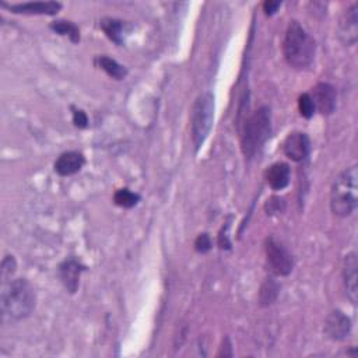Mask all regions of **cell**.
Masks as SVG:
<instances>
[{
  "mask_svg": "<svg viewBox=\"0 0 358 358\" xmlns=\"http://www.w3.org/2000/svg\"><path fill=\"white\" fill-rule=\"evenodd\" d=\"M13 13L17 15H30V16H55L62 5L59 2H29L8 6Z\"/></svg>",
  "mask_w": 358,
  "mask_h": 358,
  "instance_id": "obj_12",
  "label": "cell"
},
{
  "mask_svg": "<svg viewBox=\"0 0 358 358\" xmlns=\"http://www.w3.org/2000/svg\"><path fill=\"white\" fill-rule=\"evenodd\" d=\"M86 270L84 265H81L77 259L74 258H69L65 262L60 263L59 266V277L60 282L63 283L65 288L69 293H76L79 288V283H80V276L81 273Z\"/></svg>",
  "mask_w": 358,
  "mask_h": 358,
  "instance_id": "obj_11",
  "label": "cell"
},
{
  "mask_svg": "<svg viewBox=\"0 0 358 358\" xmlns=\"http://www.w3.org/2000/svg\"><path fill=\"white\" fill-rule=\"evenodd\" d=\"M73 122H74V125H76L77 128H80V129L87 128V125H88V117H87L86 112L81 111V109H73Z\"/></svg>",
  "mask_w": 358,
  "mask_h": 358,
  "instance_id": "obj_25",
  "label": "cell"
},
{
  "mask_svg": "<svg viewBox=\"0 0 358 358\" xmlns=\"http://www.w3.org/2000/svg\"><path fill=\"white\" fill-rule=\"evenodd\" d=\"M286 199L284 197H280V196H273L270 197L266 204H265V210L269 215H277V214H282L284 213L286 210Z\"/></svg>",
  "mask_w": 358,
  "mask_h": 358,
  "instance_id": "obj_21",
  "label": "cell"
},
{
  "mask_svg": "<svg viewBox=\"0 0 358 358\" xmlns=\"http://www.w3.org/2000/svg\"><path fill=\"white\" fill-rule=\"evenodd\" d=\"M315 105V111H319L322 115H332L337 104L336 88L329 83H318L309 94Z\"/></svg>",
  "mask_w": 358,
  "mask_h": 358,
  "instance_id": "obj_8",
  "label": "cell"
},
{
  "mask_svg": "<svg viewBox=\"0 0 358 358\" xmlns=\"http://www.w3.org/2000/svg\"><path fill=\"white\" fill-rule=\"evenodd\" d=\"M195 250L199 252V254H207L210 250H211V238L209 234L203 232L200 234L196 241H195Z\"/></svg>",
  "mask_w": 358,
  "mask_h": 358,
  "instance_id": "obj_24",
  "label": "cell"
},
{
  "mask_svg": "<svg viewBox=\"0 0 358 358\" xmlns=\"http://www.w3.org/2000/svg\"><path fill=\"white\" fill-rule=\"evenodd\" d=\"M272 132V112L268 106H261L252 112L244 122L241 146L245 158L252 160L265 146Z\"/></svg>",
  "mask_w": 358,
  "mask_h": 358,
  "instance_id": "obj_4",
  "label": "cell"
},
{
  "mask_svg": "<svg viewBox=\"0 0 358 358\" xmlns=\"http://www.w3.org/2000/svg\"><path fill=\"white\" fill-rule=\"evenodd\" d=\"M339 38L347 45H355L358 40V5L352 3L347 10L343 12L339 22Z\"/></svg>",
  "mask_w": 358,
  "mask_h": 358,
  "instance_id": "obj_7",
  "label": "cell"
},
{
  "mask_svg": "<svg viewBox=\"0 0 358 358\" xmlns=\"http://www.w3.org/2000/svg\"><path fill=\"white\" fill-rule=\"evenodd\" d=\"M37 305V294L26 279L5 282L0 293V311L6 320L17 322L29 318Z\"/></svg>",
  "mask_w": 358,
  "mask_h": 358,
  "instance_id": "obj_1",
  "label": "cell"
},
{
  "mask_svg": "<svg viewBox=\"0 0 358 358\" xmlns=\"http://www.w3.org/2000/svg\"><path fill=\"white\" fill-rule=\"evenodd\" d=\"M16 268H17L16 259L13 257H6L3 263H2V280H3V283L9 282V279H12V276L16 272Z\"/></svg>",
  "mask_w": 358,
  "mask_h": 358,
  "instance_id": "obj_23",
  "label": "cell"
},
{
  "mask_svg": "<svg viewBox=\"0 0 358 358\" xmlns=\"http://www.w3.org/2000/svg\"><path fill=\"white\" fill-rule=\"evenodd\" d=\"M214 121V95L209 91L200 94L190 113V138L195 150L199 152L210 135Z\"/></svg>",
  "mask_w": 358,
  "mask_h": 358,
  "instance_id": "obj_5",
  "label": "cell"
},
{
  "mask_svg": "<svg viewBox=\"0 0 358 358\" xmlns=\"http://www.w3.org/2000/svg\"><path fill=\"white\" fill-rule=\"evenodd\" d=\"M357 254L355 252H350L345 258H344V263H343V282H344V287H345V293L348 300L351 301V304H357V294H358V288H357Z\"/></svg>",
  "mask_w": 358,
  "mask_h": 358,
  "instance_id": "obj_13",
  "label": "cell"
},
{
  "mask_svg": "<svg viewBox=\"0 0 358 358\" xmlns=\"http://www.w3.org/2000/svg\"><path fill=\"white\" fill-rule=\"evenodd\" d=\"M101 29L105 33V35L113 41L117 45H122L125 38V23L122 20H116V19H102L101 20Z\"/></svg>",
  "mask_w": 358,
  "mask_h": 358,
  "instance_id": "obj_16",
  "label": "cell"
},
{
  "mask_svg": "<svg viewBox=\"0 0 358 358\" xmlns=\"http://www.w3.org/2000/svg\"><path fill=\"white\" fill-rule=\"evenodd\" d=\"M51 29L60 34V35H66L72 40V42H79L80 41V31L77 29L76 24H73L72 22H65V20H59L51 24Z\"/></svg>",
  "mask_w": 358,
  "mask_h": 358,
  "instance_id": "obj_20",
  "label": "cell"
},
{
  "mask_svg": "<svg viewBox=\"0 0 358 358\" xmlns=\"http://www.w3.org/2000/svg\"><path fill=\"white\" fill-rule=\"evenodd\" d=\"M283 152L286 157H288L291 161H304L311 152V140L308 135L302 132L290 133L283 143Z\"/></svg>",
  "mask_w": 358,
  "mask_h": 358,
  "instance_id": "obj_9",
  "label": "cell"
},
{
  "mask_svg": "<svg viewBox=\"0 0 358 358\" xmlns=\"http://www.w3.org/2000/svg\"><path fill=\"white\" fill-rule=\"evenodd\" d=\"M351 319L341 311H332L325 322V333L333 341H343L351 333Z\"/></svg>",
  "mask_w": 358,
  "mask_h": 358,
  "instance_id": "obj_10",
  "label": "cell"
},
{
  "mask_svg": "<svg viewBox=\"0 0 358 358\" xmlns=\"http://www.w3.org/2000/svg\"><path fill=\"white\" fill-rule=\"evenodd\" d=\"M291 171L288 164L276 163L270 165L265 172V179L273 190H283L290 184Z\"/></svg>",
  "mask_w": 358,
  "mask_h": 358,
  "instance_id": "obj_15",
  "label": "cell"
},
{
  "mask_svg": "<svg viewBox=\"0 0 358 358\" xmlns=\"http://www.w3.org/2000/svg\"><path fill=\"white\" fill-rule=\"evenodd\" d=\"M140 200V196L129 189H119L113 195V202L116 206L124 207V209H132L135 207Z\"/></svg>",
  "mask_w": 358,
  "mask_h": 358,
  "instance_id": "obj_19",
  "label": "cell"
},
{
  "mask_svg": "<svg viewBox=\"0 0 358 358\" xmlns=\"http://www.w3.org/2000/svg\"><path fill=\"white\" fill-rule=\"evenodd\" d=\"M279 295V284L275 282L273 277H269L265 280V283L261 287V293H259V300H261V305L263 307H269L272 305Z\"/></svg>",
  "mask_w": 358,
  "mask_h": 358,
  "instance_id": "obj_18",
  "label": "cell"
},
{
  "mask_svg": "<svg viewBox=\"0 0 358 358\" xmlns=\"http://www.w3.org/2000/svg\"><path fill=\"white\" fill-rule=\"evenodd\" d=\"M225 350H228L229 352H232V347H231V341H229V339L228 337H225L224 340H222V345H221V348H220V352H218V357H227V351Z\"/></svg>",
  "mask_w": 358,
  "mask_h": 358,
  "instance_id": "obj_27",
  "label": "cell"
},
{
  "mask_svg": "<svg viewBox=\"0 0 358 358\" xmlns=\"http://www.w3.org/2000/svg\"><path fill=\"white\" fill-rule=\"evenodd\" d=\"M280 6H282V2H272V0H269V2H266L263 5V10L268 16H273V15H276V12L279 10Z\"/></svg>",
  "mask_w": 358,
  "mask_h": 358,
  "instance_id": "obj_26",
  "label": "cell"
},
{
  "mask_svg": "<svg viewBox=\"0 0 358 358\" xmlns=\"http://www.w3.org/2000/svg\"><path fill=\"white\" fill-rule=\"evenodd\" d=\"M298 109H300V113L301 116L309 119L314 116L315 113V105L312 102V98L309 94H302L300 95L298 98Z\"/></svg>",
  "mask_w": 358,
  "mask_h": 358,
  "instance_id": "obj_22",
  "label": "cell"
},
{
  "mask_svg": "<svg viewBox=\"0 0 358 358\" xmlns=\"http://www.w3.org/2000/svg\"><path fill=\"white\" fill-rule=\"evenodd\" d=\"M315 54L314 37L298 22H290L283 41V55L287 63L297 70L307 69L314 62Z\"/></svg>",
  "mask_w": 358,
  "mask_h": 358,
  "instance_id": "obj_2",
  "label": "cell"
},
{
  "mask_svg": "<svg viewBox=\"0 0 358 358\" xmlns=\"http://www.w3.org/2000/svg\"><path fill=\"white\" fill-rule=\"evenodd\" d=\"M98 66L112 79L115 80H124L128 76V69L122 66L121 63H117L115 59H111L108 56H99L98 59Z\"/></svg>",
  "mask_w": 358,
  "mask_h": 358,
  "instance_id": "obj_17",
  "label": "cell"
},
{
  "mask_svg": "<svg viewBox=\"0 0 358 358\" xmlns=\"http://www.w3.org/2000/svg\"><path fill=\"white\" fill-rule=\"evenodd\" d=\"M265 252L269 269L276 276H288L294 269V258L291 252L276 240L275 236H268L265 241Z\"/></svg>",
  "mask_w": 358,
  "mask_h": 358,
  "instance_id": "obj_6",
  "label": "cell"
},
{
  "mask_svg": "<svg viewBox=\"0 0 358 358\" xmlns=\"http://www.w3.org/2000/svg\"><path fill=\"white\" fill-rule=\"evenodd\" d=\"M86 164V158L79 152H66L58 157L55 161V171L60 177H70L81 171Z\"/></svg>",
  "mask_w": 358,
  "mask_h": 358,
  "instance_id": "obj_14",
  "label": "cell"
},
{
  "mask_svg": "<svg viewBox=\"0 0 358 358\" xmlns=\"http://www.w3.org/2000/svg\"><path fill=\"white\" fill-rule=\"evenodd\" d=\"M358 206V171L350 167L341 171L330 188V210L336 217L351 215Z\"/></svg>",
  "mask_w": 358,
  "mask_h": 358,
  "instance_id": "obj_3",
  "label": "cell"
}]
</instances>
